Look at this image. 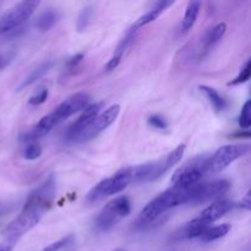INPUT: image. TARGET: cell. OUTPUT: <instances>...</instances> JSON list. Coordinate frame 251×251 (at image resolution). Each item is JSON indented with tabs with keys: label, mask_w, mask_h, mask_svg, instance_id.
Segmentation results:
<instances>
[{
	"label": "cell",
	"mask_w": 251,
	"mask_h": 251,
	"mask_svg": "<svg viewBox=\"0 0 251 251\" xmlns=\"http://www.w3.org/2000/svg\"><path fill=\"white\" fill-rule=\"evenodd\" d=\"M190 189L191 188H174V186L167 189L166 191L159 194L158 196H156L153 200H151L145 206V208L140 213L139 222L141 223V226L147 225V223H151L152 221L157 220L159 216L166 213L171 208L183 205V203H189Z\"/></svg>",
	"instance_id": "cell-2"
},
{
	"label": "cell",
	"mask_w": 251,
	"mask_h": 251,
	"mask_svg": "<svg viewBox=\"0 0 251 251\" xmlns=\"http://www.w3.org/2000/svg\"><path fill=\"white\" fill-rule=\"evenodd\" d=\"M47 98H48V88L41 87L31 96V98H29V104L39 105L46 102Z\"/></svg>",
	"instance_id": "cell-28"
},
{
	"label": "cell",
	"mask_w": 251,
	"mask_h": 251,
	"mask_svg": "<svg viewBox=\"0 0 251 251\" xmlns=\"http://www.w3.org/2000/svg\"><path fill=\"white\" fill-rule=\"evenodd\" d=\"M147 123H149L150 126L158 130H166L168 127V123L166 122V119L163 117H159V115H151Z\"/></svg>",
	"instance_id": "cell-29"
},
{
	"label": "cell",
	"mask_w": 251,
	"mask_h": 251,
	"mask_svg": "<svg viewBox=\"0 0 251 251\" xmlns=\"http://www.w3.org/2000/svg\"><path fill=\"white\" fill-rule=\"evenodd\" d=\"M51 66H53V63H51L50 60H48V61H44V63H42L41 65L37 66L36 69H33V71H32V73L29 74V75L27 76L24 81H22V83L20 85L19 90H24V88L33 85V83L36 82V81H38L39 78L44 75V74H47L49 70H50Z\"/></svg>",
	"instance_id": "cell-20"
},
{
	"label": "cell",
	"mask_w": 251,
	"mask_h": 251,
	"mask_svg": "<svg viewBox=\"0 0 251 251\" xmlns=\"http://www.w3.org/2000/svg\"><path fill=\"white\" fill-rule=\"evenodd\" d=\"M200 91L207 97L208 102L211 103V105H212L213 109H215L216 112H222V110L226 109V107H227L226 100L215 90V88L210 87V86L202 85L200 86Z\"/></svg>",
	"instance_id": "cell-19"
},
{
	"label": "cell",
	"mask_w": 251,
	"mask_h": 251,
	"mask_svg": "<svg viewBox=\"0 0 251 251\" xmlns=\"http://www.w3.org/2000/svg\"><path fill=\"white\" fill-rule=\"evenodd\" d=\"M135 36H136V31H134V29L130 28L129 31H127L126 36L122 39V42L119 43V46L117 47V49H115L113 56L109 59V61L107 63V65H105V71H108V73H109V71H113L114 69H117V66L119 65L120 61H122V59H123V56H124L126 49L129 48L130 44H131L132 41H134Z\"/></svg>",
	"instance_id": "cell-15"
},
{
	"label": "cell",
	"mask_w": 251,
	"mask_h": 251,
	"mask_svg": "<svg viewBox=\"0 0 251 251\" xmlns=\"http://www.w3.org/2000/svg\"><path fill=\"white\" fill-rule=\"evenodd\" d=\"M207 156H198L186 162L183 167L173 174L171 179L172 186L174 188L189 189L200 184L205 174H207Z\"/></svg>",
	"instance_id": "cell-6"
},
{
	"label": "cell",
	"mask_w": 251,
	"mask_h": 251,
	"mask_svg": "<svg viewBox=\"0 0 251 251\" xmlns=\"http://www.w3.org/2000/svg\"><path fill=\"white\" fill-rule=\"evenodd\" d=\"M103 107H104V102H97L95 104H90L88 107H86L82 110L80 117L77 118V120L68 129L66 139L70 140V141H76L78 135L98 117V114L103 109Z\"/></svg>",
	"instance_id": "cell-12"
},
{
	"label": "cell",
	"mask_w": 251,
	"mask_h": 251,
	"mask_svg": "<svg viewBox=\"0 0 251 251\" xmlns=\"http://www.w3.org/2000/svg\"><path fill=\"white\" fill-rule=\"evenodd\" d=\"M250 75H251V61L248 60L247 63L244 64V66L242 68V70H240L239 75H238L234 80L230 81L228 85L235 86V85H240V83L247 82V81L250 78Z\"/></svg>",
	"instance_id": "cell-24"
},
{
	"label": "cell",
	"mask_w": 251,
	"mask_h": 251,
	"mask_svg": "<svg viewBox=\"0 0 251 251\" xmlns=\"http://www.w3.org/2000/svg\"><path fill=\"white\" fill-rule=\"evenodd\" d=\"M42 156V147L39 146L38 144H29L28 146L25 149L24 157L27 159V161H34V159L39 158Z\"/></svg>",
	"instance_id": "cell-27"
},
{
	"label": "cell",
	"mask_w": 251,
	"mask_h": 251,
	"mask_svg": "<svg viewBox=\"0 0 251 251\" xmlns=\"http://www.w3.org/2000/svg\"><path fill=\"white\" fill-rule=\"evenodd\" d=\"M201 2L200 1H190L186 6L185 15H184V19L181 21L180 31L181 33H188L191 28L195 25L196 20H198L199 12H200Z\"/></svg>",
	"instance_id": "cell-16"
},
{
	"label": "cell",
	"mask_w": 251,
	"mask_h": 251,
	"mask_svg": "<svg viewBox=\"0 0 251 251\" xmlns=\"http://www.w3.org/2000/svg\"><path fill=\"white\" fill-rule=\"evenodd\" d=\"M91 15H92V7L87 6L85 9H82V11L80 12V15L77 17V22H76V28H77L78 32L83 31L87 27L91 19Z\"/></svg>",
	"instance_id": "cell-25"
},
{
	"label": "cell",
	"mask_w": 251,
	"mask_h": 251,
	"mask_svg": "<svg viewBox=\"0 0 251 251\" xmlns=\"http://www.w3.org/2000/svg\"><path fill=\"white\" fill-rule=\"evenodd\" d=\"M131 211V203L126 196H119L109 201L98 213L95 221V228L97 232H108L117 226L123 218L126 217Z\"/></svg>",
	"instance_id": "cell-7"
},
{
	"label": "cell",
	"mask_w": 251,
	"mask_h": 251,
	"mask_svg": "<svg viewBox=\"0 0 251 251\" xmlns=\"http://www.w3.org/2000/svg\"><path fill=\"white\" fill-rule=\"evenodd\" d=\"M230 183L226 179H217V180L208 181V183H200L190 189V201L189 203H203L207 201L220 200L222 196L229 191Z\"/></svg>",
	"instance_id": "cell-9"
},
{
	"label": "cell",
	"mask_w": 251,
	"mask_h": 251,
	"mask_svg": "<svg viewBox=\"0 0 251 251\" xmlns=\"http://www.w3.org/2000/svg\"><path fill=\"white\" fill-rule=\"evenodd\" d=\"M114 251H125V250H123V249H117V250H114Z\"/></svg>",
	"instance_id": "cell-34"
},
{
	"label": "cell",
	"mask_w": 251,
	"mask_h": 251,
	"mask_svg": "<svg viewBox=\"0 0 251 251\" xmlns=\"http://www.w3.org/2000/svg\"><path fill=\"white\" fill-rule=\"evenodd\" d=\"M184 152H185V145H179L176 149H174L173 151L169 152L168 154H166L162 158L157 159V161L134 167V181L157 180L181 161Z\"/></svg>",
	"instance_id": "cell-4"
},
{
	"label": "cell",
	"mask_w": 251,
	"mask_h": 251,
	"mask_svg": "<svg viewBox=\"0 0 251 251\" xmlns=\"http://www.w3.org/2000/svg\"><path fill=\"white\" fill-rule=\"evenodd\" d=\"M233 207H234V203H233L232 201L227 200V199H220V200L215 201L211 206H208L207 208H205L198 218L203 223V225L210 227L211 223L221 220V218L225 215H227Z\"/></svg>",
	"instance_id": "cell-13"
},
{
	"label": "cell",
	"mask_w": 251,
	"mask_h": 251,
	"mask_svg": "<svg viewBox=\"0 0 251 251\" xmlns=\"http://www.w3.org/2000/svg\"><path fill=\"white\" fill-rule=\"evenodd\" d=\"M120 113V105L114 104L112 107L107 108L103 113H100L98 117L78 135V137L76 139L77 142H86L93 140L95 137H97L100 132L104 131L109 125H112L113 123L117 120L118 115Z\"/></svg>",
	"instance_id": "cell-11"
},
{
	"label": "cell",
	"mask_w": 251,
	"mask_h": 251,
	"mask_svg": "<svg viewBox=\"0 0 251 251\" xmlns=\"http://www.w3.org/2000/svg\"><path fill=\"white\" fill-rule=\"evenodd\" d=\"M90 105V96L86 92H78L75 95L70 96L65 100L60 103L53 112L47 114L46 117L42 118L33 127L31 131L25 135V141H36L41 137L46 136L53 127L63 123L64 120L68 119L73 114L78 112H82L86 107Z\"/></svg>",
	"instance_id": "cell-1"
},
{
	"label": "cell",
	"mask_w": 251,
	"mask_h": 251,
	"mask_svg": "<svg viewBox=\"0 0 251 251\" xmlns=\"http://www.w3.org/2000/svg\"><path fill=\"white\" fill-rule=\"evenodd\" d=\"M226 32H227V25L221 22V24L216 25L212 29L207 33L205 38V47L206 49H208L210 47H212L213 44L217 43L218 41L222 39V37L225 36Z\"/></svg>",
	"instance_id": "cell-22"
},
{
	"label": "cell",
	"mask_w": 251,
	"mask_h": 251,
	"mask_svg": "<svg viewBox=\"0 0 251 251\" xmlns=\"http://www.w3.org/2000/svg\"><path fill=\"white\" fill-rule=\"evenodd\" d=\"M39 5L38 1H21L15 5L0 19V34L7 33L21 27Z\"/></svg>",
	"instance_id": "cell-10"
},
{
	"label": "cell",
	"mask_w": 251,
	"mask_h": 251,
	"mask_svg": "<svg viewBox=\"0 0 251 251\" xmlns=\"http://www.w3.org/2000/svg\"><path fill=\"white\" fill-rule=\"evenodd\" d=\"M14 245L15 243L10 242V240H6L5 243L0 244V251H12V249H14Z\"/></svg>",
	"instance_id": "cell-32"
},
{
	"label": "cell",
	"mask_w": 251,
	"mask_h": 251,
	"mask_svg": "<svg viewBox=\"0 0 251 251\" xmlns=\"http://www.w3.org/2000/svg\"><path fill=\"white\" fill-rule=\"evenodd\" d=\"M251 102L247 100L242 108V112L239 115V126L242 129H249L251 125Z\"/></svg>",
	"instance_id": "cell-23"
},
{
	"label": "cell",
	"mask_w": 251,
	"mask_h": 251,
	"mask_svg": "<svg viewBox=\"0 0 251 251\" xmlns=\"http://www.w3.org/2000/svg\"><path fill=\"white\" fill-rule=\"evenodd\" d=\"M5 65H6V59L2 58V56H0V69L4 68Z\"/></svg>",
	"instance_id": "cell-33"
},
{
	"label": "cell",
	"mask_w": 251,
	"mask_h": 251,
	"mask_svg": "<svg viewBox=\"0 0 251 251\" xmlns=\"http://www.w3.org/2000/svg\"><path fill=\"white\" fill-rule=\"evenodd\" d=\"M240 207L242 208H245L247 211H249L251 208V202H250V193H248L247 195L244 196V199L242 200V202H240Z\"/></svg>",
	"instance_id": "cell-31"
},
{
	"label": "cell",
	"mask_w": 251,
	"mask_h": 251,
	"mask_svg": "<svg viewBox=\"0 0 251 251\" xmlns=\"http://www.w3.org/2000/svg\"><path fill=\"white\" fill-rule=\"evenodd\" d=\"M250 151V146L248 144L239 145H226L220 147L212 156L208 158L207 173H220L225 171L229 164L237 159L244 157Z\"/></svg>",
	"instance_id": "cell-8"
},
{
	"label": "cell",
	"mask_w": 251,
	"mask_h": 251,
	"mask_svg": "<svg viewBox=\"0 0 251 251\" xmlns=\"http://www.w3.org/2000/svg\"><path fill=\"white\" fill-rule=\"evenodd\" d=\"M73 240H74L73 235H66L65 238H61V239H59L58 242H54L51 243V244L47 245V247L43 249V251H60L61 249H64V248L69 247V245L73 243Z\"/></svg>",
	"instance_id": "cell-26"
},
{
	"label": "cell",
	"mask_w": 251,
	"mask_h": 251,
	"mask_svg": "<svg viewBox=\"0 0 251 251\" xmlns=\"http://www.w3.org/2000/svg\"><path fill=\"white\" fill-rule=\"evenodd\" d=\"M49 208L46 203L39 202L33 199H27L24 206V210L20 212L19 216L14 218L11 222L5 228V237L6 240L16 243L17 239L26 234L27 232L36 227L39 223L41 218L43 217L44 212Z\"/></svg>",
	"instance_id": "cell-3"
},
{
	"label": "cell",
	"mask_w": 251,
	"mask_h": 251,
	"mask_svg": "<svg viewBox=\"0 0 251 251\" xmlns=\"http://www.w3.org/2000/svg\"><path fill=\"white\" fill-rule=\"evenodd\" d=\"M207 228L208 226L203 225L199 218H195V220H193L185 226L183 232L185 238H188V239H196V238H200Z\"/></svg>",
	"instance_id": "cell-21"
},
{
	"label": "cell",
	"mask_w": 251,
	"mask_h": 251,
	"mask_svg": "<svg viewBox=\"0 0 251 251\" xmlns=\"http://www.w3.org/2000/svg\"><path fill=\"white\" fill-rule=\"evenodd\" d=\"M173 4H174V1H166V0H161V1L154 2L153 6H152L151 9L146 12V14H144L142 16H140L139 19L135 21V24L132 25L131 29H134V31L137 32V29L139 28H141V27H144V26H146V25L153 22L154 20H157L162 14H163L164 10H167L169 6H172Z\"/></svg>",
	"instance_id": "cell-14"
},
{
	"label": "cell",
	"mask_w": 251,
	"mask_h": 251,
	"mask_svg": "<svg viewBox=\"0 0 251 251\" xmlns=\"http://www.w3.org/2000/svg\"><path fill=\"white\" fill-rule=\"evenodd\" d=\"M59 12L56 10L49 9L39 14V16L36 20V27L41 32H48L54 27V25L58 22L59 20Z\"/></svg>",
	"instance_id": "cell-17"
},
{
	"label": "cell",
	"mask_w": 251,
	"mask_h": 251,
	"mask_svg": "<svg viewBox=\"0 0 251 251\" xmlns=\"http://www.w3.org/2000/svg\"><path fill=\"white\" fill-rule=\"evenodd\" d=\"M82 59H83V54H77V55L73 56V58H71L70 60L68 61V66L70 69L76 68V66H77V64L80 63V61L82 60Z\"/></svg>",
	"instance_id": "cell-30"
},
{
	"label": "cell",
	"mask_w": 251,
	"mask_h": 251,
	"mask_svg": "<svg viewBox=\"0 0 251 251\" xmlns=\"http://www.w3.org/2000/svg\"><path fill=\"white\" fill-rule=\"evenodd\" d=\"M132 181H134V167L120 169L114 176L103 179L97 185L93 186L87 194V201L96 202L103 198L119 194Z\"/></svg>",
	"instance_id": "cell-5"
},
{
	"label": "cell",
	"mask_w": 251,
	"mask_h": 251,
	"mask_svg": "<svg viewBox=\"0 0 251 251\" xmlns=\"http://www.w3.org/2000/svg\"><path fill=\"white\" fill-rule=\"evenodd\" d=\"M229 230H230V225H228V223L215 226V227H208L199 239L203 243L215 242V240H218L221 239V238L226 237V235L229 233Z\"/></svg>",
	"instance_id": "cell-18"
}]
</instances>
